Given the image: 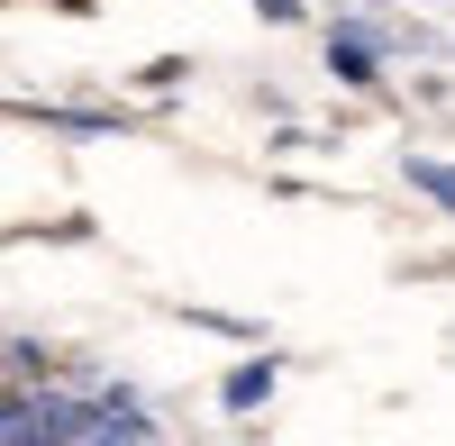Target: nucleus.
Wrapping results in <instances>:
<instances>
[{"label": "nucleus", "instance_id": "1", "mask_svg": "<svg viewBox=\"0 0 455 446\" xmlns=\"http://www.w3.org/2000/svg\"><path fill=\"white\" fill-rule=\"evenodd\" d=\"M328 73H337L347 92H373V83H383V36L355 28V19H337V28H328Z\"/></svg>", "mask_w": 455, "mask_h": 446}, {"label": "nucleus", "instance_id": "2", "mask_svg": "<svg viewBox=\"0 0 455 446\" xmlns=\"http://www.w3.org/2000/svg\"><path fill=\"white\" fill-rule=\"evenodd\" d=\"M274 392H283V364H274V355H246V364H228V374H219V410H228V419H255Z\"/></svg>", "mask_w": 455, "mask_h": 446}, {"label": "nucleus", "instance_id": "3", "mask_svg": "<svg viewBox=\"0 0 455 446\" xmlns=\"http://www.w3.org/2000/svg\"><path fill=\"white\" fill-rule=\"evenodd\" d=\"M19 119H36V128H64V137H119V128H128L119 109H64V100H19Z\"/></svg>", "mask_w": 455, "mask_h": 446}, {"label": "nucleus", "instance_id": "4", "mask_svg": "<svg viewBox=\"0 0 455 446\" xmlns=\"http://www.w3.org/2000/svg\"><path fill=\"white\" fill-rule=\"evenodd\" d=\"M401 173H410V192H428V201L455 219V164H437V155H401Z\"/></svg>", "mask_w": 455, "mask_h": 446}, {"label": "nucleus", "instance_id": "5", "mask_svg": "<svg viewBox=\"0 0 455 446\" xmlns=\"http://www.w3.org/2000/svg\"><path fill=\"white\" fill-rule=\"evenodd\" d=\"M182 73H192V64H182V55H156V64L137 73V92H182Z\"/></svg>", "mask_w": 455, "mask_h": 446}, {"label": "nucleus", "instance_id": "6", "mask_svg": "<svg viewBox=\"0 0 455 446\" xmlns=\"http://www.w3.org/2000/svg\"><path fill=\"white\" fill-rule=\"evenodd\" d=\"M255 10L274 19V28H291V19H300V0H255Z\"/></svg>", "mask_w": 455, "mask_h": 446}]
</instances>
